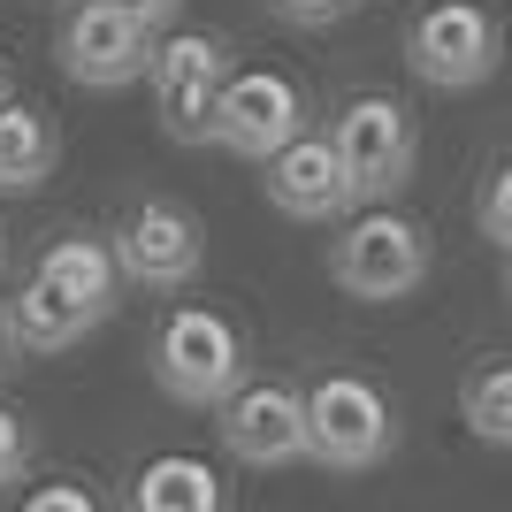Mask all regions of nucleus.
<instances>
[{"label": "nucleus", "mask_w": 512, "mask_h": 512, "mask_svg": "<svg viewBox=\"0 0 512 512\" xmlns=\"http://www.w3.org/2000/svg\"><path fill=\"white\" fill-rule=\"evenodd\" d=\"M23 467H31V436H23L16 413L0 406V490H8V482H23Z\"/></svg>", "instance_id": "18"}, {"label": "nucleus", "mask_w": 512, "mask_h": 512, "mask_svg": "<svg viewBox=\"0 0 512 512\" xmlns=\"http://www.w3.org/2000/svg\"><path fill=\"white\" fill-rule=\"evenodd\" d=\"M130 505H138V512H214V505H222V474H214L207 459L169 451V459H153V467L138 474Z\"/></svg>", "instance_id": "15"}, {"label": "nucleus", "mask_w": 512, "mask_h": 512, "mask_svg": "<svg viewBox=\"0 0 512 512\" xmlns=\"http://www.w3.org/2000/svg\"><path fill=\"white\" fill-rule=\"evenodd\" d=\"M54 161H62L54 123H46L39 107L0 100V192H31V184H46V176H54Z\"/></svg>", "instance_id": "14"}, {"label": "nucleus", "mask_w": 512, "mask_h": 512, "mask_svg": "<svg viewBox=\"0 0 512 512\" xmlns=\"http://www.w3.org/2000/svg\"><path fill=\"white\" fill-rule=\"evenodd\" d=\"M329 146H337L344 176H352V199L367 207V199H398V192H406L421 138H413L406 100H390V92H360V100H344V107H337Z\"/></svg>", "instance_id": "5"}, {"label": "nucleus", "mask_w": 512, "mask_h": 512, "mask_svg": "<svg viewBox=\"0 0 512 512\" xmlns=\"http://www.w3.org/2000/svg\"><path fill=\"white\" fill-rule=\"evenodd\" d=\"M474 222H482V237H490L497 253H512V161L482 184V199H474Z\"/></svg>", "instance_id": "17"}, {"label": "nucleus", "mask_w": 512, "mask_h": 512, "mask_svg": "<svg viewBox=\"0 0 512 512\" xmlns=\"http://www.w3.org/2000/svg\"><path fill=\"white\" fill-rule=\"evenodd\" d=\"M115 8H130V16H146L153 31H161V23H169L176 8H184V0H115Z\"/></svg>", "instance_id": "21"}, {"label": "nucleus", "mask_w": 512, "mask_h": 512, "mask_svg": "<svg viewBox=\"0 0 512 512\" xmlns=\"http://www.w3.org/2000/svg\"><path fill=\"white\" fill-rule=\"evenodd\" d=\"M260 169H268V176H260V184H268V207L291 214V222H337V214L360 207V199H352V176H344V161H337V146L314 138V130L283 138Z\"/></svg>", "instance_id": "11"}, {"label": "nucleus", "mask_w": 512, "mask_h": 512, "mask_svg": "<svg viewBox=\"0 0 512 512\" xmlns=\"http://www.w3.org/2000/svg\"><path fill=\"white\" fill-rule=\"evenodd\" d=\"M199 222L176 199H138L123 222V237H115V268H123L130 283H146V291H184V283L199 276Z\"/></svg>", "instance_id": "10"}, {"label": "nucleus", "mask_w": 512, "mask_h": 512, "mask_svg": "<svg viewBox=\"0 0 512 512\" xmlns=\"http://www.w3.org/2000/svg\"><path fill=\"white\" fill-rule=\"evenodd\" d=\"M329 276H337L344 299H367V306H390V299H413L428 283V237L413 214L398 207H367L344 222V237L329 245Z\"/></svg>", "instance_id": "1"}, {"label": "nucleus", "mask_w": 512, "mask_h": 512, "mask_svg": "<svg viewBox=\"0 0 512 512\" xmlns=\"http://www.w3.org/2000/svg\"><path fill=\"white\" fill-rule=\"evenodd\" d=\"M0 100H8V92H0Z\"/></svg>", "instance_id": "25"}, {"label": "nucleus", "mask_w": 512, "mask_h": 512, "mask_svg": "<svg viewBox=\"0 0 512 512\" xmlns=\"http://www.w3.org/2000/svg\"><path fill=\"white\" fill-rule=\"evenodd\" d=\"M306 130V100L291 77L276 69H230L222 77V100H214V138L207 146L237 153V161H268L283 138Z\"/></svg>", "instance_id": "8"}, {"label": "nucleus", "mask_w": 512, "mask_h": 512, "mask_svg": "<svg viewBox=\"0 0 512 512\" xmlns=\"http://www.w3.org/2000/svg\"><path fill=\"white\" fill-rule=\"evenodd\" d=\"M85 329H100V314H85L77 299H62V291L39 283V276L8 299V344H23V352H62V344H77Z\"/></svg>", "instance_id": "13"}, {"label": "nucleus", "mask_w": 512, "mask_h": 512, "mask_svg": "<svg viewBox=\"0 0 512 512\" xmlns=\"http://www.w3.org/2000/svg\"><path fill=\"white\" fill-rule=\"evenodd\" d=\"M54 54H62V77H77L85 92H123L153 62V23L115 8V0H77V16L62 23Z\"/></svg>", "instance_id": "7"}, {"label": "nucleus", "mask_w": 512, "mask_h": 512, "mask_svg": "<svg viewBox=\"0 0 512 512\" xmlns=\"http://www.w3.org/2000/svg\"><path fill=\"white\" fill-rule=\"evenodd\" d=\"M505 299H512V276H505Z\"/></svg>", "instance_id": "23"}, {"label": "nucleus", "mask_w": 512, "mask_h": 512, "mask_svg": "<svg viewBox=\"0 0 512 512\" xmlns=\"http://www.w3.org/2000/svg\"><path fill=\"white\" fill-rule=\"evenodd\" d=\"M153 383L169 390L176 406H222L245 383V337L230 314L214 306H176L153 337Z\"/></svg>", "instance_id": "2"}, {"label": "nucleus", "mask_w": 512, "mask_h": 512, "mask_svg": "<svg viewBox=\"0 0 512 512\" xmlns=\"http://www.w3.org/2000/svg\"><path fill=\"white\" fill-rule=\"evenodd\" d=\"M459 421L482 436V444H512V360H482L459 383Z\"/></svg>", "instance_id": "16"}, {"label": "nucleus", "mask_w": 512, "mask_h": 512, "mask_svg": "<svg viewBox=\"0 0 512 512\" xmlns=\"http://www.w3.org/2000/svg\"><path fill=\"white\" fill-rule=\"evenodd\" d=\"M153 115L176 146H207L214 138V100H222V77H230V46L214 31H176V39H153Z\"/></svg>", "instance_id": "6"}, {"label": "nucleus", "mask_w": 512, "mask_h": 512, "mask_svg": "<svg viewBox=\"0 0 512 512\" xmlns=\"http://www.w3.org/2000/svg\"><path fill=\"white\" fill-rule=\"evenodd\" d=\"M85 505H92L85 490H39L31 497V512H85Z\"/></svg>", "instance_id": "20"}, {"label": "nucleus", "mask_w": 512, "mask_h": 512, "mask_svg": "<svg viewBox=\"0 0 512 512\" xmlns=\"http://www.w3.org/2000/svg\"><path fill=\"white\" fill-rule=\"evenodd\" d=\"M0 367H8V329H0Z\"/></svg>", "instance_id": "22"}, {"label": "nucleus", "mask_w": 512, "mask_h": 512, "mask_svg": "<svg viewBox=\"0 0 512 512\" xmlns=\"http://www.w3.org/2000/svg\"><path fill=\"white\" fill-rule=\"evenodd\" d=\"M276 16H291V23H337V16H352V0H276Z\"/></svg>", "instance_id": "19"}, {"label": "nucleus", "mask_w": 512, "mask_h": 512, "mask_svg": "<svg viewBox=\"0 0 512 512\" xmlns=\"http://www.w3.org/2000/svg\"><path fill=\"white\" fill-rule=\"evenodd\" d=\"M222 451L230 459H245V467H291V459H306V406L299 390L283 383H237L230 398H222Z\"/></svg>", "instance_id": "9"}, {"label": "nucleus", "mask_w": 512, "mask_h": 512, "mask_svg": "<svg viewBox=\"0 0 512 512\" xmlns=\"http://www.w3.org/2000/svg\"><path fill=\"white\" fill-rule=\"evenodd\" d=\"M406 62L436 92H474L505 62V23L482 0H436V8H421L406 23Z\"/></svg>", "instance_id": "3"}, {"label": "nucleus", "mask_w": 512, "mask_h": 512, "mask_svg": "<svg viewBox=\"0 0 512 512\" xmlns=\"http://www.w3.org/2000/svg\"><path fill=\"white\" fill-rule=\"evenodd\" d=\"M0 260H8V245H0Z\"/></svg>", "instance_id": "24"}, {"label": "nucleus", "mask_w": 512, "mask_h": 512, "mask_svg": "<svg viewBox=\"0 0 512 512\" xmlns=\"http://www.w3.org/2000/svg\"><path fill=\"white\" fill-rule=\"evenodd\" d=\"M39 283H54L62 299H77L85 314H115V291H123V268H115V245L107 237H54L39 260Z\"/></svg>", "instance_id": "12"}, {"label": "nucleus", "mask_w": 512, "mask_h": 512, "mask_svg": "<svg viewBox=\"0 0 512 512\" xmlns=\"http://www.w3.org/2000/svg\"><path fill=\"white\" fill-rule=\"evenodd\" d=\"M299 406H306V459H321V467H337V474L383 467L390 444H398L390 398L367 375H321Z\"/></svg>", "instance_id": "4"}]
</instances>
